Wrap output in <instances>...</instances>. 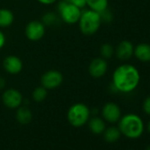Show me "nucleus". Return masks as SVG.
<instances>
[{"label": "nucleus", "instance_id": "nucleus-8", "mask_svg": "<svg viewBox=\"0 0 150 150\" xmlns=\"http://www.w3.org/2000/svg\"><path fill=\"white\" fill-rule=\"evenodd\" d=\"M23 101L22 94L16 88H8L2 94V102L8 109H18Z\"/></svg>", "mask_w": 150, "mask_h": 150}, {"label": "nucleus", "instance_id": "nucleus-13", "mask_svg": "<svg viewBox=\"0 0 150 150\" xmlns=\"http://www.w3.org/2000/svg\"><path fill=\"white\" fill-rule=\"evenodd\" d=\"M133 56L140 62H150V44L141 42L134 47Z\"/></svg>", "mask_w": 150, "mask_h": 150}, {"label": "nucleus", "instance_id": "nucleus-21", "mask_svg": "<svg viewBox=\"0 0 150 150\" xmlns=\"http://www.w3.org/2000/svg\"><path fill=\"white\" fill-rule=\"evenodd\" d=\"M59 21H61V20H60L58 14L52 13V12H49V13H46L42 16V20L41 21L45 26H53V25H56Z\"/></svg>", "mask_w": 150, "mask_h": 150}, {"label": "nucleus", "instance_id": "nucleus-6", "mask_svg": "<svg viewBox=\"0 0 150 150\" xmlns=\"http://www.w3.org/2000/svg\"><path fill=\"white\" fill-rule=\"evenodd\" d=\"M64 81V76L57 70H49L41 77V86L47 90H53L59 88Z\"/></svg>", "mask_w": 150, "mask_h": 150}, {"label": "nucleus", "instance_id": "nucleus-18", "mask_svg": "<svg viewBox=\"0 0 150 150\" xmlns=\"http://www.w3.org/2000/svg\"><path fill=\"white\" fill-rule=\"evenodd\" d=\"M121 135L122 134H121L118 127H116V126L108 127L103 132L104 139L107 142H110V143H113V142L117 141L120 139Z\"/></svg>", "mask_w": 150, "mask_h": 150}, {"label": "nucleus", "instance_id": "nucleus-17", "mask_svg": "<svg viewBox=\"0 0 150 150\" xmlns=\"http://www.w3.org/2000/svg\"><path fill=\"white\" fill-rule=\"evenodd\" d=\"M86 6L88 7L89 10L101 13L104 10L109 7L108 0H86Z\"/></svg>", "mask_w": 150, "mask_h": 150}, {"label": "nucleus", "instance_id": "nucleus-3", "mask_svg": "<svg viewBox=\"0 0 150 150\" xmlns=\"http://www.w3.org/2000/svg\"><path fill=\"white\" fill-rule=\"evenodd\" d=\"M78 23L81 32L86 36H91L100 29L103 22L100 13L88 9L81 12Z\"/></svg>", "mask_w": 150, "mask_h": 150}, {"label": "nucleus", "instance_id": "nucleus-16", "mask_svg": "<svg viewBox=\"0 0 150 150\" xmlns=\"http://www.w3.org/2000/svg\"><path fill=\"white\" fill-rule=\"evenodd\" d=\"M14 21L13 13L7 8H0V28H6L13 25Z\"/></svg>", "mask_w": 150, "mask_h": 150}, {"label": "nucleus", "instance_id": "nucleus-19", "mask_svg": "<svg viewBox=\"0 0 150 150\" xmlns=\"http://www.w3.org/2000/svg\"><path fill=\"white\" fill-rule=\"evenodd\" d=\"M47 96H48V90L42 86H39L35 88L32 93V98L36 103L43 102L46 99Z\"/></svg>", "mask_w": 150, "mask_h": 150}, {"label": "nucleus", "instance_id": "nucleus-1", "mask_svg": "<svg viewBox=\"0 0 150 150\" xmlns=\"http://www.w3.org/2000/svg\"><path fill=\"white\" fill-rule=\"evenodd\" d=\"M139 71L132 64H121L117 66L112 73L111 86L117 92L123 94L132 93L139 87Z\"/></svg>", "mask_w": 150, "mask_h": 150}, {"label": "nucleus", "instance_id": "nucleus-24", "mask_svg": "<svg viewBox=\"0 0 150 150\" xmlns=\"http://www.w3.org/2000/svg\"><path fill=\"white\" fill-rule=\"evenodd\" d=\"M64 1L77 6L81 9H83L86 7V0H64Z\"/></svg>", "mask_w": 150, "mask_h": 150}, {"label": "nucleus", "instance_id": "nucleus-4", "mask_svg": "<svg viewBox=\"0 0 150 150\" xmlns=\"http://www.w3.org/2000/svg\"><path fill=\"white\" fill-rule=\"evenodd\" d=\"M90 118L89 108L81 103L71 105L67 111V120L74 127H81L85 125Z\"/></svg>", "mask_w": 150, "mask_h": 150}, {"label": "nucleus", "instance_id": "nucleus-5", "mask_svg": "<svg viewBox=\"0 0 150 150\" xmlns=\"http://www.w3.org/2000/svg\"><path fill=\"white\" fill-rule=\"evenodd\" d=\"M57 11L60 20L68 25H74L79 22L81 15V9L64 0H61L57 5Z\"/></svg>", "mask_w": 150, "mask_h": 150}, {"label": "nucleus", "instance_id": "nucleus-7", "mask_svg": "<svg viewBox=\"0 0 150 150\" xmlns=\"http://www.w3.org/2000/svg\"><path fill=\"white\" fill-rule=\"evenodd\" d=\"M45 25L41 21H31L25 28L26 37L32 42L40 41L45 35Z\"/></svg>", "mask_w": 150, "mask_h": 150}, {"label": "nucleus", "instance_id": "nucleus-2", "mask_svg": "<svg viewBox=\"0 0 150 150\" xmlns=\"http://www.w3.org/2000/svg\"><path fill=\"white\" fill-rule=\"evenodd\" d=\"M118 129L128 139H139L144 132L145 125L142 118L134 113H128L118 120Z\"/></svg>", "mask_w": 150, "mask_h": 150}, {"label": "nucleus", "instance_id": "nucleus-26", "mask_svg": "<svg viewBox=\"0 0 150 150\" xmlns=\"http://www.w3.org/2000/svg\"><path fill=\"white\" fill-rule=\"evenodd\" d=\"M37 1L42 4V5H44V6H50V5H53L55 4L56 2H57L58 0H37Z\"/></svg>", "mask_w": 150, "mask_h": 150}, {"label": "nucleus", "instance_id": "nucleus-10", "mask_svg": "<svg viewBox=\"0 0 150 150\" xmlns=\"http://www.w3.org/2000/svg\"><path fill=\"white\" fill-rule=\"evenodd\" d=\"M102 117L104 121H107L110 124H115L118 122V120L122 117L120 107L117 103L112 102L105 103L102 109Z\"/></svg>", "mask_w": 150, "mask_h": 150}, {"label": "nucleus", "instance_id": "nucleus-29", "mask_svg": "<svg viewBox=\"0 0 150 150\" xmlns=\"http://www.w3.org/2000/svg\"><path fill=\"white\" fill-rule=\"evenodd\" d=\"M146 150H150V145L146 146Z\"/></svg>", "mask_w": 150, "mask_h": 150}, {"label": "nucleus", "instance_id": "nucleus-23", "mask_svg": "<svg viewBox=\"0 0 150 150\" xmlns=\"http://www.w3.org/2000/svg\"><path fill=\"white\" fill-rule=\"evenodd\" d=\"M142 110L144 113L150 116V96L144 99L143 103H142Z\"/></svg>", "mask_w": 150, "mask_h": 150}, {"label": "nucleus", "instance_id": "nucleus-14", "mask_svg": "<svg viewBox=\"0 0 150 150\" xmlns=\"http://www.w3.org/2000/svg\"><path fill=\"white\" fill-rule=\"evenodd\" d=\"M33 114L27 106H20L16 111V119L21 125H28L32 121Z\"/></svg>", "mask_w": 150, "mask_h": 150}, {"label": "nucleus", "instance_id": "nucleus-12", "mask_svg": "<svg viewBox=\"0 0 150 150\" xmlns=\"http://www.w3.org/2000/svg\"><path fill=\"white\" fill-rule=\"evenodd\" d=\"M134 46L132 42L128 40H123L115 48V54L117 58L121 61L129 60L133 56Z\"/></svg>", "mask_w": 150, "mask_h": 150}, {"label": "nucleus", "instance_id": "nucleus-9", "mask_svg": "<svg viewBox=\"0 0 150 150\" xmlns=\"http://www.w3.org/2000/svg\"><path fill=\"white\" fill-rule=\"evenodd\" d=\"M108 71V62L103 57H96L91 60L88 65V73L94 79L103 77Z\"/></svg>", "mask_w": 150, "mask_h": 150}, {"label": "nucleus", "instance_id": "nucleus-25", "mask_svg": "<svg viewBox=\"0 0 150 150\" xmlns=\"http://www.w3.org/2000/svg\"><path fill=\"white\" fill-rule=\"evenodd\" d=\"M6 42V35L4 34L3 31L0 30V50L3 49L5 44Z\"/></svg>", "mask_w": 150, "mask_h": 150}, {"label": "nucleus", "instance_id": "nucleus-15", "mask_svg": "<svg viewBox=\"0 0 150 150\" xmlns=\"http://www.w3.org/2000/svg\"><path fill=\"white\" fill-rule=\"evenodd\" d=\"M88 127H89V130L94 134H102V133H103L104 130L106 129L105 121L102 117H94L92 118H89Z\"/></svg>", "mask_w": 150, "mask_h": 150}, {"label": "nucleus", "instance_id": "nucleus-20", "mask_svg": "<svg viewBox=\"0 0 150 150\" xmlns=\"http://www.w3.org/2000/svg\"><path fill=\"white\" fill-rule=\"evenodd\" d=\"M100 54H101V57L106 60L110 59L115 54V48L110 43L105 42L102 44L100 47Z\"/></svg>", "mask_w": 150, "mask_h": 150}, {"label": "nucleus", "instance_id": "nucleus-22", "mask_svg": "<svg viewBox=\"0 0 150 150\" xmlns=\"http://www.w3.org/2000/svg\"><path fill=\"white\" fill-rule=\"evenodd\" d=\"M100 16H101L102 22L110 23V22H111L112 20H113V13H112L109 9H106V10H104L103 12H102V13H100Z\"/></svg>", "mask_w": 150, "mask_h": 150}, {"label": "nucleus", "instance_id": "nucleus-27", "mask_svg": "<svg viewBox=\"0 0 150 150\" xmlns=\"http://www.w3.org/2000/svg\"><path fill=\"white\" fill-rule=\"evenodd\" d=\"M6 87V81L3 77H0V89H3Z\"/></svg>", "mask_w": 150, "mask_h": 150}, {"label": "nucleus", "instance_id": "nucleus-11", "mask_svg": "<svg viewBox=\"0 0 150 150\" xmlns=\"http://www.w3.org/2000/svg\"><path fill=\"white\" fill-rule=\"evenodd\" d=\"M3 68L8 74L17 75L23 69V62L18 56L9 55L3 60Z\"/></svg>", "mask_w": 150, "mask_h": 150}, {"label": "nucleus", "instance_id": "nucleus-28", "mask_svg": "<svg viewBox=\"0 0 150 150\" xmlns=\"http://www.w3.org/2000/svg\"><path fill=\"white\" fill-rule=\"evenodd\" d=\"M146 129H147V132H148L149 134H150V120L148 121V123H147V125H146Z\"/></svg>", "mask_w": 150, "mask_h": 150}]
</instances>
